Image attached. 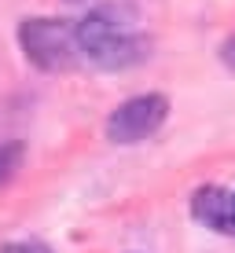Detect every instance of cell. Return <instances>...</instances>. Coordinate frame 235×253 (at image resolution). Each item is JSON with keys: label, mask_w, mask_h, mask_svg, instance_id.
I'll return each mask as SVG.
<instances>
[{"label": "cell", "mask_w": 235, "mask_h": 253, "mask_svg": "<svg viewBox=\"0 0 235 253\" xmlns=\"http://www.w3.org/2000/svg\"><path fill=\"white\" fill-rule=\"evenodd\" d=\"M81 55L99 70H129L147 59V41L140 19L125 4H99L77 22Z\"/></svg>", "instance_id": "1"}, {"label": "cell", "mask_w": 235, "mask_h": 253, "mask_svg": "<svg viewBox=\"0 0 235 253\" xmlns=\"http://www.w3.org/2000/svg\"><path fill=\"white\" fill-rule=\"evenodd\" d=\"M19 44L26 59L45 74H63L81 55L77 26H70L66 19H26L19 26Z\"/></svg>", "instance_id": "2"}, {"label": "cell", "mask_w": 235, "mask_h": 253, "mask_svg": "<svg viewBox=\"0 0 235 253\" xmlns=\"http://www.w3.org/2000/svg\"><path fill=\"white\" fill-rule=\"evenodd\" d=\"M165 118H169V99L162 92L133 95L107 118V136L114 143H140V139L158 132L165 125Z\"/></svg>", "instance_id": "3"}, {"label": "cell", "mask_w": 235, "mask_h": 253, "mask_svg": "<svg viewBox=\"0 0 235 253\" xmlns=\"http://www.w3.org/2000/svg\"><path fill=\"white\" fill-rule=\"evenodd\" d=\"M191 216H195L202 228L210 231H221V235H235L232 231V191L224 187H198L195 195H191Z\"/></svg>", "instance_id": "4"}, {"label": "cell", "mask_w": 235, "mask_h": 253, "mask_svg": "<svg viewBox=\"0 0 235 253\" xmlns=\"http://www.w3.org/2000/svg\"><path fill=\"white\" fill-rule=\"evenodd\" d=\"M0 253H51L45 242H37V239H22V242H7Z\"/></svg>", "instance_id": "5"}, {"label": "cell", "mask_w": 235, "mask_h": 253, "mask_svg": "<svg viewBox=\"0 0 235 253\" xmlns=\"http://www.w3.org/2000/svg\"><path fill=\"white\" fill-rule=\"evenodd\" d=\"M15 162H19V147H0V184L11 176Z\"/></svg>", "instance_id": "6"}, {"label": "cell", "mask_w": 235, "mask_h": 253, "mask_svg": "<svg viewBox=\"0 0 235 253\" xmlns=\"http://www.w3.org/2000/svg\"><path fill=\"white\" fill-rule=\"evenodd\" d=\"M221 59H224V66L228 70H235V33L228 41H224V48H221Z\"/></svg>", "instance_id": "7"}, {"label": "cell", "mask_w": 235, "mask_h": 253, "mask_svg": "<svg viewBox=\"0 0 235 253\" xmlns=\"http://www.w3.org/2000/svg\"><path fill=\"white\" fill-rule=\"evenodd\" d=\"M232 231H235V195H232Z\"/></svg>", "instance_id": "8"}]
</instances>
